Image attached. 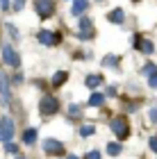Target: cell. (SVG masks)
I'll return each mask as SVG.
<instances>
[{
	"mask_svg": "<svg viewBox=\"0 0 157 159\" xmlns=\"http://www.w3.org/2000/svg\"><path fill=\"white\" fill-rule=\"evenodd\" d=\"M148 116H150L153 123H157V109H150V111H148Z\"/></svg>",
	"mask_w": 157,
	"mask_h": 159,
	"instance_id": "cell-25",
	"label": "cell"
},
{
	"mask_svg": "<svg viewBox=\"0 0 157 159\" xmlns=\"http://www.w3.org/2000/svg\"><path fill=\"white\" fill-rule=\"evenodd\" d=\"M23 5H25V0H16V2H14V7H12V9H16V11H21V9H23Z\"/></svg>",
	"mask_w": 157,
	"mask_h": 159,
	"instance_id": "cell-24",
	"label": "cell"
},
{
	"mask_svg": "<svg viewBox=\"0 0 157 159\" xmlns=\"http://www.w3.org/2000/svg\"><path fill=\"white\" fill-rule=\"evenodd\" d=\"M116 61H118V59H116L114 55H107L105 59H103V64H105V66H116Z\"/></svg>",
	"mask_w": 157,
	"mask_h": 159,
	"instance_id": "cell-19",
	"label": "cell"
},
{
	"mask_svg": "<svg viewBox=\"0 0 157 159\" xmlns=\"http://www.w3.org/2000/svg\"><path fill=\"white\" fill-rule=\"evenodd\" d=\"M84 159H100V150H89Z\"/></svg>",
	"mask_w": 157,
	"mask_h": 159,
	"instance_id": "cell-22",
	"label": "cell"
},
{
	"mask_svg": "<svg viewBox=\"0 0 157 159\" xmlns=\"http://www.w3.org/2000/svg\"><path fill=\"white\" fill-rule=\"evenodd\" d=\"M68 114H71V118H80L82 116V107L80 105H71L68 107Z\"/></svg>",
	"mask_w": 157,
	"mask_h": 159,
	"instance_id": "cell-17",
	"label": "cell"
},
{
	"mask_svg": "<svg viewBox=\"0 0 157 159\" xmlns=\"http://www.w3.org/2000/svg\"><path fill=\"white\" fill-rule=\"evenodd\" d=\"M105 105V96L103 93H91V98H89V107H103Z\"/></svg>",
	"mask_w": 157,
	"mask_h": 159,
	"instance_id": "cell-12",
	"label": "cell"
},
{
	"mask_svg": "<svg viewBox=\"0 0 157 159\" xmlns=\"http://www.w3.org/2000/svg\"><path fill=\"white\" fill-rule=\"evenodd\" d=\"M2 59H5V64L7 66H12V68H18V64H21V57H18V52L14 50L9 43L2 48Z\"/></svg>",
	"mask_w": 157,
	"mask_h": 159,
	"instance_id": "cell-6",
	"label": "cell"
},
{
	"mask_svg": "<svg viewBox=\"0 0 157 159\" xmlns=\"http://www.w3.org/2000/svg\"><path fill=\"white\" fill-rule=\"evenodd\" d=\"M87 7H89V0H73V11L75 16H82L84 11H87Z\"/></svg>",
	"mask_w": 157,
	"mask_h": 159,
	"instance_id": "cell-10",
	"label": "cell"
},
{
	"mask_svg": "<svg viewBox=\"0 0 157 159\" xmlns=\"http://www.w3.org/2000/svg\"><path fill=\"white\" fill-rule=\"evenodd\" d=\"M77 32H80V37L84 39V41H89V39H94V23H91L89 18H82L80 20V27H77Z\"/></svg>",
	"mask_w": 157,
	"mask_h": 159,
	"instance_id": "cell-9",
	"label": "cell"
},
{
	"mask_svg": "<svg viewBox=\"0 0 157 159\" xmlns=\"http://www.w3.org/2000/svg\"><path fill=\"white\" fill-rule=\"evenodd\" d=\"M112 20V23H123V18H125V14H123V9H114V11H109V16H107Z\"/></svg>",
	"mask_w": 157,
	"mask_h": 159,
	"instance_id": "cell-13",
	"label": "cell"
},
{
	"mask_svg": "<svg viewBox=\"0 0 157 159\" xmlns=\"http://www.w3.org/2000/svg\"><path fill=\"white\" fill-rule=\"evenodd\" d=\"M94 132H96L94 125H82V127H80V136H91Z\"/></svg>",
	"mask_w": 157,
	"mask_h": 159,
	"instance_id": "cell-18",
	"label": "cell"
},
{
	"mask_svg": "<svg viewBox=\"0 0 157 159\" xmlns=\"http://www.w3.org/2000/svg\"><path fill=\"white\" fill-rule=\"evenodd\" d=\"M148 86H150V89H157V70L150 73V77H148Z\"/></svg>",
	"mask_w": 157,
	"mask_h": 159,
	"instance_id": "cell-20",
	"label": "cell"
},
{
	"mask_svg": "<svg viewBox=\"0 0 157 159\" xmlns=\"http://www.w3.org/2000/svg\"><path fill=\"white\" fill-rule=\"evenodd\" d=\"M34 141H37V129H34V127L25 129V132H23V143H25V146H34Z\"/></svg>",
	"mask_w": 157,
	"mask_h": 159,
	"instance_id": "cell-11",
	"label": "cell"
},
{
	"mask_svg": "<svg viewBox=\"0 0 157 159\" xmlns=\"http://www.w3.org/2000/svg\"><path fill=\"white\" fill-rule=\"evenodd\" d=\"M134 48H137V50H141L144 55H153V52H155V43H153L150 39L139 37V34L134 37Z\"/></svg>",
	"mask_w": 157,
	"mask_h": 159,
	"instance_id": "cell-7",
	"label": "cell"
},
{
	"mask_svg": "<svg viewBox=\"0 0 157 159\" xmlns=\"http://www.w3.org/2000/svg\"><path fill=\"white\" fill-rule=\"evenodd\" d=\"M66 159H77V157H75V155H68V157H66Z\"/></svg>",
	"mask_w": 157,
	"mask_h": 159,
	"instance_id": "cell-27",
	"label": "cell"
},
{
	"mask_svg": "<svg viewBox=\"0 0 157 159\" xmlns=\"http://www.w3.org/2000/svg\"><path fill=\"white\" fill-rule=\"evenodd\" d=\"M5 150H7V152H12V155H16V152H18L16 143H12V141H9V143H5Z\"/></svg>",
	"mask_w": 157,
	"mask_h": 159,
	"instance_id": "cell-21",
	"label": "cell"
},
{
	"mask_svg": "<svg viewBox=\"0 0 157 159\" xmlns=\"http://www.w3.org/2000/svg\"><path fill=\"white\" fill-rule=\"evenodd\" d=\"M18 159H25V157H18Z\"/></svg>",
	"mask_w": 157,
	"mask_h": 159,
	"instance_id": "cell-28",
	"label": "cell"
},
{
	"mask_svg": "<svg viewBox=\"0 0 157 159\" xmlns=\"http://www.w3.org/2000/svg\"><path fill=\"white\" fill-rule=\"evenodd\" d=\"M39 111L44 114V116H53V114L59 111V100L55 96H44L39 102Z\"/></svg>",
	"mask_w": 157,
	"mask_h": 159,
	"instance_id": "cell-1",
	"label": "cell"
},
{
	"mask_svg": "<svg viewBox=\"0 0 157 159\" xmlns=\"http://www.w3.org/2000/svg\"><path fill=\"white\" fill-rule=\"evenodd\" d=\"M44 152L57 157V155H64L66 150H64V143H62V141H57V139H46V141H44Z\"/></svg>",
	"mask_w": 157,
	"mask_h": 159,
	"instance_id": "cell-5",
	"label": "cell"
},
{
	"mask_svg": "<svg viewBox=\"0 0 157 159\" xmlns=\"http://www.w3.org/2000/svg\"><path fill=\"white\" fill-rule=\"evenodd\" d=\"M103 84V75H89L87 77V86L89 89H96V86Z\"/></svg>",
	"mask_w": 157,
	"mask_h": 159,
	"instance_id": "cell-14",
	"label": "cell"
},
{
	"mask_svg": "<svg viewBox=\"0 0 157 159\" xmlns=\"http://www.w3.org/2000/svg\"><path fill=\"white\" fill-rule=\"evenodd\" d=\"M107 152H109L112 157H116V155H121V150H123V148H121V143H116V141H112V143H107Z\"/></svg>",
	"mask_w": 157,
	"mask_h": 159,
	"instance_id": "cell-16",
	"label": "cell"
},
{
	"mask_svg": "<svg viewBox=\"0 0 157 159\" xmlns=\"http://www.w3.org/2000/svg\"><path fill=\"white\" fill-rule=\"evenodd\" d=\"M109 129H112V132L118 136V139H127V136H130V125H127V120H125L123 116L112 118V123H109Z\"/></svg>",
	"mask_w": 157,
	"mask_h": 159,
	"instance_id": "cell-2",
	"label": "cell"
},
{
	"mask_svg": "<svg viewBox=\"0 0 157 159\" xmlns=\"http://www.w3.org/2000/svg\"><path fill=\"white\" fill-rule=\"evenodd\" d=\"M66 77H68L66 70H59V73H55V77H53V86H62L64 82H66Z\"/></svg>",
	"mask_w": 157,
	"mask_h": 159,
	"instance_id": "cell-15",
	"label": "cell"
},
{
	"mask_svg": "<svg viewBox=\"0 0 157 159\" xmlns=\"http://www.w3.org/2000/svg\"><path fill=\"white\" fill-rule=\"evenodd\" d=\"M37 39H39V43H44V46H57V43H59V34H55L50 30H41L37 34Z\"/></svg>",
	"mask_w": 157,
	"mask_h": 159,
	"instance_id": "cell-8",
	"label": "cell"
},
{
	"mask_svg": "<svg viewBox=\"0 0 157 159\" xmlns=\"http://www.w3.org/2000/svg\"><path fill=\"white\" fill-rule=\"evenodd\" d=\"M14 120L9 118V116H5L2 120H0V141L2 143H9L12 139H14Z\"/></svg>",
	"mask_w": 157,
	"mask_h": 159,
	"instance_id": "cell-3",
	"label": "cell"
},
{
	"mask_svg": "<svg viewBox=\"0 0 157 159\" xmlns=\"http://www.w3.org/2000/svg\"><path fill=\"white\" fill-rule=\"evenodd\" d=\"M148 146H150V150H153V152L157 155V134H155V136H150V141H148Z\"/></svg>",
	"mask_w": 157,
	"mask_h": 159,
	"instance_id": "cell-23",
	"label": "cell"
},
{
	"mask_svg": "<svg viewBox=\"0 0 157 159\" xmlns=\"http://www.w3.org/2000/svg\"><path fill=\"white\" fill-rule=\"evenodd\" d=\"M0 9H2V11L9 9V0H0Z\"/></svg>",
	"mask_w": 157,
	"mask_h": 159,
	"instance_id": "cell-26",
	"label": "cell"
},
{
	"mask_svg": "<svg viewBox=\"0 0 157 159\" xmlns=\"http://www.w3.org/2000/svg\"><path fill=\"white\" fill-rule=\"evenodd\" d=\"M34 9L41 18H50L55 14V2L53 0H34Z\"/></svg>",
	"mask_w": 157,
	"mask_h": 159,
	"instance_id": "cell-4",
	"label": "cell"
}]
</instances>
